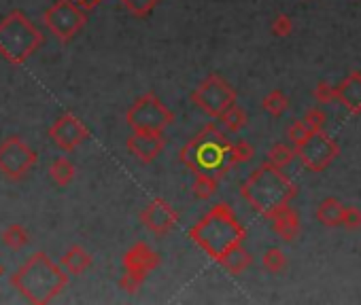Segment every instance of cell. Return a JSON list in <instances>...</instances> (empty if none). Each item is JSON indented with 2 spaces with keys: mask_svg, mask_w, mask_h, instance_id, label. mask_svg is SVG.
I'll return each mask as SVG.
<instances>
[{
  "mask_svg": "<svg viewBox=\"0 0 361 305\" xmlns=\"http://www.w3.org/2000/svg\"><path fill=\"white\" fill-rule=\"evenodd\" d=\"M230 138L215 123H206L202 130L185 142L179 150V161L194 174L212 176L217 181H223L226 174L236 168L232 157Z\"/></svg>",
  "mask_w": 361,
  "mask_h": 305,
  "instance_id": "cell-1",
  "label": "cell"
},
{
  "mask_svg": "<svg viewBox=\"0 0 361 305\" xmlns=\"http://www.w3.org/2000/svg\"><path fill=\"white\" fill-rule=\"evenodd\" d=\"M189 240L204 250L212 261L219 263L226 254L247 240V229L236 218V212L230 203L221 201L189 229Z\"/></svg>",
  "mask_w": 361,
  "mask_h": 305,
  "instance_id": "cell-2",
  "label": "cell"
},
{
  "mask_svg": "<svg viewBox=\"0 0 361 305\" xmlns=\"http://www.w3.org/2000/svg\"><path fill=\"white\" fill-rule=\"evenodd\" d=\"M9 282L28 303L47 305L66 291L68 273L50 259V254L39 250L9 278Z\"/></svg>",
  "mask_w": 361,
  "mask_h": 305,
  "instance_id": "cell-3",
  "label": "cell"
},
{
  "mask_svg": "<svg viewBox=\"0 0 361 305\" xmlns=\"http://www.w3.org/2000/svg\"><path fill=\"white\" fill-rule=\"evenodd\" d=\"M296 195H298L296 183L281 168L268 161L261 163L247 181L240 185V197L263 218H270L274 212L289 206Z\"/></svg>",
  "mask_w": 361,
  "mask_h": 305,
  "instance_id": "cell-4",
  "label": "cell"
},
{
  "mask_svg": "<svg viewBox=\"0 0 361 305\" xmlns=\"http://www.w3.org/2000/svg\"><path fill=\"white\" fill-rule=\"evenodd\" d=\"M43 45V32L23 11H11L0 19V56L9 64H26Z\"/></svg>",
  "mask_w": 361,
  "mask_h": 305,
  "instance_id": "cell-5",
  "label": "cell"
},
{
  "mask_svg": "<svg viewBox=\"0 0 361 305\" xmlns=\"http://www.w3.org/2000/svg\"><path fill=\"white\" fill-rule=\"evenodd\" d=\"M126 123L132 132H155L164 134L168 125L175 123V113L168 109L155 93L140 95L126 113Z\"/></svg>",
  "mask_w": 361,
  "mask_h": 305,
  "instance_id": "cell-6",
  "label": "cell"
},
{
  "mask_svg": "<svg viewBox=\"0 0 361 305\" xmlns=\"http://www.w3.org/2000/svg\"><path fill=\"white\" fill-rule=\"evenodd\" d=\"M236 89L219 74H208L206 79L191 91V102L208 117L219 119L232 104H236Z\"/></svg>",
  "mask_w": 361,
  "mask_h": 305,
  "instance_id": "cell-7",
  "label": "cell"
},
{
  "mask_svg": "<svg viewBox=\"0 0 361 305\" xmlns=\"http://www.w3.org/2000/svg\"><path fill=\"white\" fill-rule=\"evenodd\" d=\"M43 23L62 45L70 43L87 23V11L77 7L72 0H56L43 13Z\"/></svg>",
  "mask_w": 361,
  "mask_h": 305,
  "instance_id": "cell-8",
  "label": "cell"
},
{
  "mask_svg": "<svg viewBox=\"0 0 361 305\" xmlns=\"http://www.w3.org/2000/svg\"><path fill=\"white\" fill-rule=\"evenodd\" d=\"M39 155L34 148L19 136H9L0 142V176L11 183L23 181L36 166Z\"/></svg>",
  "mask_w": 361,
  "mask_h": 305,
  "instance_id": "cell-9",
  "label": "cell"
},
{
  "mask_svg": "<svg viewBox=\"0 0 361 305\" xmlns=\"http://www.w3.org/2000/svg\"><path fill=\"white\" fill-rule=\"evenodd\" d=\"M294 148H296V157H300L302 166L308 172H315V174L327 170L333 163V159L340 155L338 142H336L325 130L310 132L308 138Z\"/></svg>",
  "mask_w": 361,
  "mask_h": 305,
  "instance_id": "cell-10",
  "label": "cell"
},
{
  "mask_svg": "<svg viewBox=\"0 0 361 305\" xmlns=\"http://www.w3.org/2000/svg\"><path fill=\"white\" fill-rule=\"evenodd\" d=\"M138 218H140L142 227L147 229V231H151L153 236L164 238V236H168L177 227L179 212L166 199L155 197V199H151L147 206L140 210V216Z\"/></svg>",
  "mask_w": 361,
  "mask_h": 305,
  "instance_id": "cell-11",
  "label": "cell"
},
{
  "mask_svg": "<svg viewBox=\"0 0 361 305\" xmlns=\"http://www.w3.org/2000/svg\"><path fill=\"white\" fill-rule=\"evenodd\" d=\"M50 138L66 152H72L77 146H81L89 138V130L85 123L72 113H64L54 121L50 127Z\"/></svg>",
  "mask_w": 361,
  "mask_h": 305,
  "instance_id": "cell-12",
  "label": "cell"
},
{
  "mask_svg": "<svg viewBox=\"0 0 361 305\" xmlns=\"http://www.w3.org/2000/svg\"><path fill=\"white\" fill-rule=\"evenodd\" d=\"M126 148L136 161L147 166V163L155 161L164 152L166 138H164V134H155V132H134L126 140Z\"/></svg>",
  "mask_w": 361,
  "mask_h": 305,
  "instance_id": "cell-13",
  "label": "cell"
},
{
  "mask_svg": "<svg viewBox=\"0 0 361 305\" xmlns=\"http://www.w3.org/2000/svg\"><path fill=\"white\" fill-rule=\"evenodd\" d=\"M160 254L147 244V242H136L132 248L126 250L124 254V267L128 271H138V273H144L149 275L155 267H160Z\"/></svg>",
  "mask_w": 361,
  "mask_h": 305,
  "instance_id": "cell-14",
  "label": "cell"
},
{
  "mask_svg": "<svg viewBox=\"0 0 361 305\" xmlns=\"http://www.w3.org/2000/svg\"><path fill=\"white\" fill-rule=\"evenodd\" d=\"M336 100H338L351 115H361V70H351L344 79L336 85Z\"/></svg>",
  "mask_w": 361,
  "mask_h": 305,
  "instance_id": "cell-15",
  "label": "cell"
},
{
  "mask_svg": "<svg viewBox=\"0 0 361 305\" xmlns=\"http://www.w3.org/2000/svg\"><path fill=\"white\" fill-rule=\"evenodd\" d=\"M270 221H272V231L285 242H294L302 234L300 216H298V212L292 206H285L278 212H274L270 216Z\"/></svg>",
  "mask_w": 361,
  "mask_h": 305,
  "instance_id": "cell-16",
  "label": "cell"
},
{
  "mask_svg": "<svg viewBox=\"0 0 361 305\" xmlns=\"http://www.w3.org/2000/svg\"><path fill=\"white\" fill-rule=\"evenodd\" d=\"M91 261H94V259H91V254H89L83 246L75 244V246H70V248L64 252V257H62L60 265L64 267L66 273L83 275V273L91 267Z\"/></svg>",
  "mask_w": 361,
  "mask_h": 305,
  "instance_id": "cell-17",
  "label": "cell"
},
{
  "mask_svg": "<svg viewBox=\"0 0 361 305\" xmlns=\"http://www.w3.org/2000/svg\"><path fill=\"white\" fill-rule=\"evenodd\" d=\"M251 263H253V257H251V252L240 244V246H236V248H232L226 257L219 261V265L228 271V273H232V275H240L243 271H247L249 267H251Z\"/></svg>",
  "mask_w": 361,
  "mask_h": 305,
  "instance_id": "cell-18",
  "label": "cell"
},
{
  "mask_svg": "<svg viewBox=\"0 0 361 305\" xmlns=\"http://www.w3.org/2000/svg\"><path fill=\"white\" fill-rule=\"evenodd\" d=\"M342 201L336 199V197H325L319 206H317V221L325 227H340L342 221Z\"/></svg>",
  "mask_w": 361,
  "mask_h": 305,
  "instance_id": "cell-19",
  "label": "cell"
},
{
  "mask_svg": "<svg viewBox=\"0 0 361 305\" xmlns=\"http://www.w3.org/2000/svg\"><path fill=\"white\" fill-rule=\"evenodd\" d=\"M75 174H77L75 163H72L70 159H66V157H58L50 166V178H52V181L58 187H62V189L68 187L72 181H75Z\"/></svg>",
  "mask_w": 361,
  "mask_h": 305,
  "instance_id": "cell-20",
  "label": "cell"
},
{
  "mask_svg": "<svg viewBox=\"0 0 361 305\" xmlns=\"http://www.w3.org/2000/svg\"><path fill=\"white\" fill-rule=\"evenodd\" d=\"M219 121L223 123V127H226L228 132L238 134V132H243L245 127H247V123H249V115H247L245 109H240L238 104H232V106L219 117Z\"/></svg>",
  "mask_w": 361,
  "mask_h": 305,
  "instance_id": "cell-21",
  "label": "cell"
},
{
  "mask_svg": "<svg viewBox=\"0 0 361 305\" xmlns=\"http://www.w3.org/2000/svg\"><path fill=\"white\" fill-rule=\"evenodd\" d=\"M3 244L11 250H21L30 244V236L26 231V227L19 223H11L3 231Z\"/></svg>",
  "mask_w": 361,
  "mask_h": 305,
  "instance_id": "cell-22",
  "label": "cell"
},
{
  "mask_svg": "<svg viewBox=\"0 0 361 305\" xmlns=\"http://www.w3.org/2000/svg\"><path fill=\"white\" fill-rule=\"evenodd\" d=\"M261 109L266 111L270 117L278 119L287 113L289 109V98L281 91V89H272L266 98L261 100Z\"/></svg>",
  "mask_w": 361,
  "mask_h": 305,
  "instance_id": "cell-23",
  "label": "cell"
},
{
  "mask_svg": "<svg viewBox=\"0 0 361 305\" xmlns=\"http://www.w3.org/2000/svg\"><path fill=\"white\" fill-rule=\"evenodd\" d=\"M296 159V148H294V144L289 146V144H285V142H276L274 146H270V150H268V163H272V166H276V168H287L289 163H292Z\"/></svg>",
  "mask_w": 361,
  "mask_h": 305,
  "instance_id": "cell-24",
  "label": "cell"
},
{
  "mask_svg": "<svg viewBox=\"0 0 361 305\" xmlns=\"http://www.w3.org/2000/svg\"><path fill=\"white\" fill-rule=\"evenodd\" d=\"M261 265L268 273H281L287 267V254L281 248H268L261 254Z\"/></svg>",
  "mask_w": 361,
  "mask_h": 305,
  "instance_id": "cell-25",
  "label": "cell"
},
{
  "mask_svg": "<svg viewBox=\"0 0 361 305\" xmlns=\"http://www.w3.org/2000/svg\"><path fill=\"white\" fill-rule=\"evenodd\" d=\"M119 3H122V7L130 15H134L138 19H147L153 13V9L160 5V0H119Z\"/></svg>",
  "mask_w": 361,
  "mask_h": 305,
  "instance_id": "cell-26",
  "label": "cell"
},
{
  "mask_svg": "<svg viewBox=\"0 0 361 305\" xmlns=\"http://www.w3.org/2000/svg\"><path fill=\"white\" fill-rule=\"evenodd\" d=\"M191 191H194V195L198 199H210L217 191H219V181L212 176H202L198 174L194 185H191Z\"/></svg>",
  "mask_w": 361,
  "mask_h": 305,
  "instance_id": "cell-27",
  "label": "cell"
},
{
  "mask_svg": "<svg viewBox=\"0 0 361 305\" xmlns=\"http://www.w3.org/2000/svg\"><path fill=\"white\" fill-rule=\"evenodd\" d=\"M149 275H144V273H138V271H128L122 275V280H119V286H122V291H126L128 295H136L142 284H144V280H147Z\"/></svg>",
  "mask_w": 361,
  "mask_h": 305,
  "instance_id": "cell-28",
  "label": "cell"
},
{
  "mask_svg": "<svg viewBox=\"0 0 361 305\" xmlns=\"http://www.w3.org/2000/svg\"><path fill=\"white\" fill-rule=\"evenodd\" d=\"M304 123H306V127L310 132H321V130H325V125H327V115L321 111V109H308L306 111V115H304V119H302Z\"/></svg>",
  "mask_w": 361,
  "mask_h": 305,
  "instance_id": "cell-29",
  "label": "cell"
},
{
  "mask_svg": "<svg viewBox=\"0 0 361 305\" xmlns=\"http://www.w3.org/2000/svg\"><path fill=\"white\" fill-rule=\"evenodd\" d=\"M232 157H234V163H236V166L249 163V161L255 157V148H253L247 140L234 142V146H232Z\"/></svg>",
  "mask_w": 361,
  "mask_h": 305,
  "instance_id": "cell-30",
  "label": "cell"
},
{
  "mask_svg": "<svg viewBox=\"0 0 361 305\" xmlns=\"http://www.w3.org/2000/svg\"><path fill=\"white\" fill-rule=\"evenodd\" d=\"M270 30H272V34H274V36L285 38V36H289V34L294 32V19L289 17L287 13H278V15L272 19Z\"/></svg>",
  "mask_w": 361,
  "mask_h": 305,
  "instance_id": "cell-31",
  "label": "cell"
},
{
  "mask_svg": "<svg viewBox=\"0 0 361 305\" xmlns=\"http://www.w3.org/2000/svg\"><path fill=\"white\" fill-rule=\"evenodd\" d=\"M312 95H315L319 104H331L336 100V85H331L329 81H319L317 87L312 89Z\"/></svg>",
  "mask_w": 361,
  "mask_h": 305,
  "instance_id": "cell-32",
  "label": "cell"
},
{
  "mask_svg": "<svg viewBox=\"0 0 361 305\" xmlns=\"http://www.w3.org/2000/svg\"><path fill=\"white\" fill-rule=\"evenodd\" d=\"M340 225L344 229H349V231H357V229H361V210L357 206H344Z\"/></svg>",
  "mask_w": 361,
  "mask_h": 305,
  "instance_id": "cell-33",
  "label": "cell"
},
{
  "mask_svg": "<svg viewBox=\"0 0 361 305\" xmlns=\"http://www.w3.org/2000/svg\"><path fill=\"white\" fill-rule=\"evenodd\" d=\"M308 134H310V130L306 127L304 121H294L292 125L287 127V138H289V142H292L294 146L302 144L308 138Z\"/></svg>",
  "mask_w": 361,
  "mask_h": 305,
  "instance_id": "cell-34",
  "label": "cell"
},
{
  "mask_svg": "<svg viewBox=\"0 0 361 305\" xmlns=\"http://www.w3.org/2000/svg\"><path fill=\"white\" fill-rule=\"evenodd\" d=\"M72 3H75L77 7H81L83 11H94L96 7H98L100 3H102V0H72Z\"/></svg>",
  "mask_w": 361,
  "mask_h": 305,
  "instance_id": "cell-35",
  "label": "cell"
},
{
  "mask_svg": "<svg viewBox=\"0 0 361 305\" xmlns=\"http://www.w3.org/2000/svg\"><path fill=\"white\" fill-rule=\"evenodd\" d=\"M3 271H5V269H3V265H0V275H3Z\"/></svg>",
  "mask_w": 361,
  "mask_h": 305,
  "instance_id": "cell-36",
  "label": "cell"
}]
</instances>
